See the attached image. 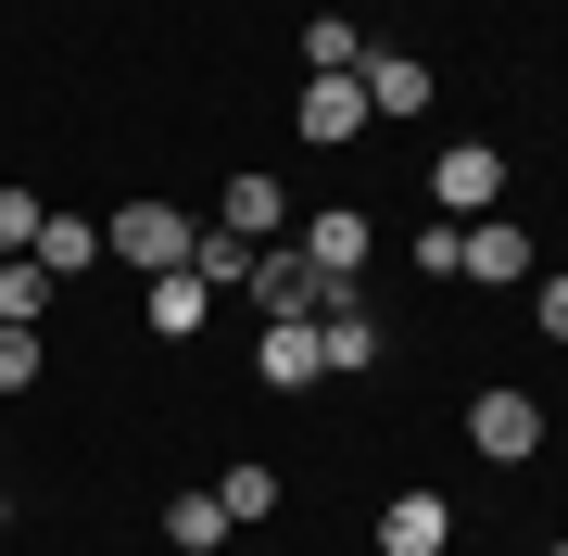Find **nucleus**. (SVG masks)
Instances as JSON below:
<instances>
[{
	"instance_id": "6",
	"label": "nucleus",
	"mask_w": 568,
	"mask_h": 556,
	"mask_svg": "<svg viewBox=\"0 0 568 556\" xmlns=\"http://www.w3.org/2000/svg\"><path fill=\"white\" fill-rule=\"evenodd\" d=\"M354 89H366V114L405 127V114H429V89H443V77H429L417 51H366V63H354Z\"/></svg>"
},
{
	"instance_id": "9",
	"label": "nucleus",
	"mask_w": 568,
	"mask_h": 556,
	"mask_svg": "<svg viewBox=\"0 0 568 556\" xmlns=\"http://www.w3.org/2000/svg\"><path fill=\"white\" fill-rule=\"evenodd\" d=\"M366 127H379V114H366V89H354V77H304V140H316V152L366 140Z\"/></svg>"
},
{
	"instance_id": "20",
	"label": "nucleus",
	"mask_w": 568,
	"mask_h": 556,
	"mask_svg": "<svg viewBox=\"0 0 568 556\" xmlns=\"http://www.w3.org/2000/svg\"><path fill=\"white\" fill-rule=\"evenodd\" d=\"M26 241H39V190L0 178V253H26Z\"/></svg>"
},
{
	"instance_id": "21",
	"label": "nucleus",
	"mask_w": 568,
	"mask_h": 556,
	"mask_svg": "<svg viewBox=\"0 0 568 556\" xmlns=\"http://www.w3.org/2000/svg\"><path fill=\"white\" fill-rule=\"evenodd\" d=\"M39 367H51V354H39V330H0V392H26Z\"/></svg>"
},
{
	"instance_id": "11",
	"label": "nucleus",
	"mask_w": 568,
	"mask_h": 556,
	"mask_svg": "<svg viewBox=\"0 0 568 556\" xmlns=\"http://www.w3.org/2000/svg\"><path fill=\"white\" fill-rule=\"evenodd\" d=\"M140 316H152V342H203V316H215V291H203V279H190V266H164Z\"/></svg>"
},
{
	"instance_id": "8",
	"label": "nucleus",
	"mask_w": 568,
	"mask_h": 556,
	"mask_svg": "<svg viewBox=\"0 0 568 556\" xmlns=\"http://www.w3.org/2000/svg\"><path fill=\"white\" fill-rule=\"evenodd\" d=\"M429 190H443V215H493V190H506V165H493V140H455L443 165H429Z\"/></svg>"
},
{
	"instance_id": "22",
	"label": "nucleus",
	"mask_w": 568,
	"mask_h": 556,
	"mask_svg": "<svg viewBox=\"0 0 568 556\" xmlns=\"http://www.w3.org/2000/svg\"><path fill=\"white\" fill-rule=\"evenodd\" d=\"M530 316H544V342H568V279H544V291H530Z\"/></svg>"
},
{
	"instance_id": "4",
	"label": "nucleus",
	"mask_w": 568,
	"mask_h": 556,
	"mask_svg": "<svg viewBox=\"0 0 568 556\" xmlns=\"http://www.w3.org/2000/svg\"><path fill=\"white\" fill-rule=\"evenodd\" d=\"M316 354H328V380H366V367H379V316H366V291H354V279L316 304Z\"/></svg>"
},
{
	"instance_id": "18",
	"label": "nucleus",
	"mask_w": 568,
	"mask_h": 556,
	"mask_svg": "<svg viewBox=\"0 0 568 556\" xmlns=\"http://www.w3.org/2000/svg\"><path fill=\"white\" fill-rule=\"evenodd\" d=\"M164 544H178V556H215L227 544V506L215 494H178V506H164Z\"/></svg>"
},
{
	"instance_id": "3",
	"label": "nucleus",
	"mask_w": 568,
	"mask_h": 556,
	"mask_svg": "<svg viewBox=\"0 0 568 556\" xmlns=\"http://www.w3.org/2000/svg\"><path fill=\"white\" fill-rule=\"evenodd\" d=\"M467 443H480L493 468H530V455H544V405H530L518 380H506V392H480V405H467Z\"/></svg>"
},
{
	"instance_id": "16",
	"label": "nucleus",
	"mask_w": 568,
	"mask_h": 556,
	"mask_svg": "<svg viewBox=\"0 0 568 556\" xmlns=\"http://www.w3.org/2000/svg\"><path fill=\"white\" fill-rule=\"evenodd\" d=\"M215 228H241V241H278V178H227Z\"/></svg>"
},
{
	"instance_id": "2",
	"label": "nucleus",
	"mask_w": 568,
	"mask_h": 556,
	"mask_svg": "<svg viewBox=\"0 0 568 556\" xmlns=\"http://www.w3.org/2000/svg\"><path fill=\"white\" fill-rule=\"evenodd\" d=\"M241 291H253V316H316L342 279H328L304 241H253V279H241Z\"/></svg>"
},
{
	"instance_id": "24",
	"label": "nucleus",
	"mask_w": 568,
	"mask_h": 556,
	"mask_svg": "<svg viewBox=\"0 0 568 556\" xmlns=\"http://www.w3.org/2000/svg\"><path fill=\"white\" fill-rule=\"evenodd\" d=\"M0 518H13V506H0Z\"/></svg>"
},
{
	"instance_id": "19",
	"label": "nucleus",
	"mask_w": 568,
	"mask_h": 556,
	"mask_svg": "<svg viewBox=\"0 0 568 556\" xmlns=\"http://www.w3.org/2000/svg\"><path fill=\"white\" fill-rule=\"evenodd\" d=\"M354 63H366V39H354L342 13H316L304 26V77H354Z\"/></svg>"
},
{
	"instance_id": "5",
	"label": "nucleus",
	"mask_w": 568,
	"mask_h": 556,
	"mask_svg": "<svg viewBox=\"0 0 568 556\" xmlns=\"http://www.w3.org/2000/svg\"><path fill=\"white\" fill-rule=\"evenodd\" d=\"M253 380H265V392H316V380H328V354H316V316H265V342H253Z\"/></svg>"
},
{
	"instance_id": "13",
	"label": "nucleus",
	"mask_w": 568,
	"mask_h": 556,
	"mask_svg": "<svg viewBox=\"0 0 568 556\" xmlns=\"http://www.w3.org/2000/svg\"><path fill=\"white\" fill-rule=\"evenodd\" d=\"M51 266H39V253H0V330H39V316H51Z\"/></svg>"
},
{
	"instance_id": "12",
	"label": "nucleus",
	"mask_w": 568,
	"mask_h": 556,
	"mask_svg": "<svg viewBox=\"0 0 568 556\" xmlns=\"http://www.w3.org/2000/svg\"><path fill=\"white\" fill-rule=\"evenodd\" d=\"M455 266H467V279H530V228H518V215H480Z\"/></svg>"
},
{
	"instance_id": "7",
	"label": "nucleus",
	"mask_w": 568,
	"mask_h": 556,
	"mask_svg": "<svg viewBox=\"0 0 568 556\" xmlns=\"http://www.w3.org/2000/svg\"><path fill=\"white\" fill-rule=\"evenodd\" d=\"M304 253H316L328 279H366V253H379V228H366L354 203H316V215H304Z\"/></svg>"
},
{
	"instance_id": "17",
	"label": "nucleus",
	"mask_w": 568,
	"mask_h": 556,
	"mask_svg": "<svg viewBox=\"0 0 568 556\" xmlns=\"http://www.w3.org/2000/svg\"><path fill=\"white\" fill-rule=\"evenodd\" d=\"M190 279H203V291H241L253 279V241H241V228H203V241H190Z\"/></svg>"
},
{
	"instance_id": "10",
	"label": "nucleus",
	"mask_w": 568,
	"mask_h": 556,
	"mask_svg": "<svg viewBox=\"0 0 568 556\" xmlns=\"http://www.w3.org/2000/svg\"><path fill=\"white\" fill-rule=\"evenodd\" d=\"M455 544V506L443 494H392L379 506V556H443Z\"/></svg>"
},
{
	"instance_id": "15",
	"label": "nucleus",
	"mask_w": 568,
	"mask_h": 556,
	"mask_svg": "<svg viewBox=\"0 0 568 556\" xmlns=\"http://www.w3.org/2000/svg\"><path fill=\"white\" fill-rule=\"evenodd\" d=\"M26 253H39L51 279H77L89 253H102V228H89V215H39V241H26Z\"/></svg>"
},
{
	"instance_id": "14",
	"label": "nucleus",
	"mask_w": 568,
	"mask_h": 556,
	"mask_svg": "<svg viewBox=\"0 0 568 556\" xmlns=\"http://www.w3.org/2000/svg\"><path fill=\"white\" fill-rule=\"evenodd\" d=\"M215 506H227V532H253V518H278V468H265V455H241V468L215 481Z\"/></svg>"
},
{
	"instance_id": "1",
	"label": "nucleus",
	"mask_w": 568,
	"mask_h": 556,
	"mask_svg": "<svg viewBox=\"0 0 568 556\" xmlns=\"http://www.w3.org/2000/svg\"><path fill=\"white\" fill-rule=\"evenodd\" d=\"M190 241H203V228H190L178 203H114V215H102V253H114V266H140V279L190 266Z\"/></svg>"
},
{
	"instance_id": "23",
	"label": "nucleus",
	"mask_w": 568,
	"mask_h": 556,
	"mask_svg": "<svg viewBox=\"0 0 568 556\" xmlns=\"http://www.w3.org/2000/svg\"><path fill=\"white\" fill-rule=\"evenodd\" d=\"M544 556H568V544H544Z\"/></svg>"
}]
</instances>
